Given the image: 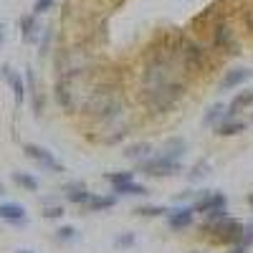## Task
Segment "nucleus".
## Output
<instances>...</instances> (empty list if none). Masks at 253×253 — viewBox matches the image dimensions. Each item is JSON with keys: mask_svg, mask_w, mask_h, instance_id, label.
Returning <instances> with one entry per match:
<instances>
[{"mask_svg": "<svg viewBox=\"0 0 253 253\" xmlns=\"http://www.w3.org/2000/svg\"><path fill=\"white\" fill-rule=\"evenodd\" d=\"M0 195H3V185H0Z\"/></svg>", "mask_w": 253, "mask_h": 253, "instance_id": "nucleus-36", "label": "nucleus"}, {"mask_svg": "<svg viewBox=\"0 0 253 253\" xmlns=\"http://www.w3.org/2000/svg\"><path fill=\"white\" fill-rule=\"evenodd\" d=\"M175 46H177V53L185 63V69L190 74L195 71H208L210 63H213V58H210V51L208 43H203V41L193 38V36H185V33H175Z\"/></svg>", "mask_w": 253, "mask_h": 253, "instance_id": "nucleus-3", "label": "nucleus"}, {"mask_svg": "<svg viewBox=\"0 0 253 253\" xmlns=\"http://www.w3.org/2000/svg\"><path fill=\"white\" fill-rule=\"evenodd\" d=\"M18 253H33V251H18Z\"/></svg>", "mask_w": 253, "mask_h": 253, "instance_id": "nucleus-35", "label": "nucleus"}, {"mask_svg": "<svg viewBox=\"0 0 253 253\" xmlns=\"http://www.w3.org/2000/svg\"><path fill=\"white\" fill-rule=\"evenodd\" d=\"M190 71L177 53L175 33H162L155 46L144 53L142 81H139V101L147 112L165 114L182 99Z\"/></svg>", "mask_w": 253, "mask_h": 253, "instance_id": "nucleus-1", "label": "nucleus"}, {"mask_svg": "<svg viewBox=\"0 0 253 253\" xmlns=\"http://www.w3.org/2000/svg\"><path fill=\"white\" fill-rule=\"evenodd\" d=\"M13 182L18 185V187H23V190H28V193H36L38 190V180L33 177V175H28V172H13Z\"/></svg>", "mask_w": 253, "mask_h": 253, "instance_id": "nucleus-20", "label": "nucleus"}, {"mask_svg": "<svg viewBox=\"0 0 253 253\" xmlns=\"http://www.w3.org/2000/svg\"><path fill=\"white\" fill-rule=\"evenodd\" d=\"M3 79L10 84V89H13V96H15V104L20 107V104L26 101V84H23V79H20L10 66H3Z\"/></svg>", "mask_w": 253, "mask_h": 253, "instance_id": "nucleus-13", "label": "nucleus"}, {"mask_svg": "<svg viewBox=\"0 0 253 253\" xmlns=\"http://www.w3.org/2000/svg\"><path fill=\"white\" fill-rule=\"evenodd\" d=\"M114 193L117 195H124V198H142V195H147L150 190H147V185H142V182H134V180H126V182H122V185H114Z\"/></svg>", "mask_w": 253, "mask_h": 253, "instance_id": "nucleus-15", "label": "nucleus"}, {"mask_svg": "<svg viewBox=\"0 0 253 253\" xmlns=\"http://www.w3.org/2000/svg\"><path fill=\"white\" fill-rule=\"evenodd\" d=\"M114 195H91L89 198V203H86V208L91 210V213H104V210H109V208H114Z\"/></svg>", "mask_w": 253, "mask_h": 253, "instance_id": "nucleus-18", "label": "nucleus"}, {"mask_svg": "<svg viewBox=\"0 0 253 253\" xmlns=\"http://www.w3.org/2000/svg\"><path fill=\"white\" fill-rule=\"evenodd\" d=\"M63 198H66L69 203H74V205H86L91 193L86 190L84 182H69L66 187H63Z\"/></svg>", "mask_w": 253, "mask_h": 253, "instance_id": "nucleus-11", "label": "nucleus"}, {"mask_svg": "<svg viewBox=\"0 0 253 253\" xmlns=\"http://www.w3.org/2000/svg\"><path fill=\"white\" fill-rule=\"evenodd\" d=\"M251 79V69H230V71H225V76H223V81H220V89L223 91H230V89H238L241 84H246Z\"/></svg>", "mask_w": 253, "mask_h": 253, "instance_id": "nucleus-12", "label": "nucleus"}, {"mask_svg": "<svg viewBox=\"0 0 253 253\" xmlns=\"http://www.w3.org/2000/svg\"><path fill=\"white\" fill-rule=\"evenodd\" d=\"M200 230L213 243H223V246L243 243V236H246V225L238 218H230V215H223L218 220H205L200 225Z\"/></svg>", "mask_w": 253, "mask_h": 253, "instance_id": "nucleus-4", "label": "nucleus"}, {"mask_svg": "<svg viewBox=\"0 0 253 253\" xmlns=\"http://www.w3.org/2000/svg\"><path fill=\"white\" fill-rule=\"evenodd\" d=\"M193 220H195V210H193V205L167 210V225H170L172 230H185V228L193 225Z\"/></svg>", "mask_w": 253, "mask_h": 253, "instance_id": "nucleus-7", "label": "nucleus"}, {"mask_svg": "<svg viewBox=\"0 0 253 253\" xmlns=\"http://www.w3.org/2000/svg\"><path fill=\"white\" fill-rule=\"evenodd\" d=\"M195 26L203 28V33L208 36V48L210 51H218V53H225V56H233V53H241V43L236 38V31L228 20V13L220 8V3L210 5L203 15H198Z\"/></svg>", "mask_w": 253, "mask_h": 253, "instance_id": "nucleus-2", "label": "nucleus"}, {"mask_svg": "<svg viewBox=\"0 0 253 253\" xmlns=\"http://www.w3.org/2000/svg\"><path fill=\"white\" fill-rule=\"evenodd\" d=\"M223 117H225V107H223V104H213V107H208L203 122H205V126H215Z\"/></svg>", "mask_w": 253, "mask_h": 253, "instance_id": "nucleus-22", "label": "nucleus"}, {"mask_svg": "<svg viewBox=\"0 0 253 253\" xmlns=\"http://www.w3.org/2000/svg\"><path fill=\"white\" fill-rule=\"evenodd\" d=\"M162 155L172 157V160H180V157L185 155V142H182L180 137H175V139H167V144H165Z\"/></svg>", "mask_w": 253, "mask_h": 253, "instance_id": "nucleus-21", "label": "nucleus"}, {"mask_svg": "<svg viewBox=\"0 0 253 253\" xmlns=\"http://www.w3.org/2000/svg\"><path fill=\"white\" fill-rule=\"evenodd\" d=\"M41 36V23H38V15L36 13H28L20 18V38L26 41V43H36Z\"/></svg>", "mask_w": 253, "mask_h": 253, "instance_id": "nucleus-10", "label": "nucleus"}, {"mask_svg": "<svg viewBox=\"0 0 253 253\" xmlns=\"http://www.w3.org/2000/svg\"><path fill=\"white\" fill-rule=\"evenodd\" d=\"M104 180L112 182V185H122V182L134 180V177H132V172H107V175H104Z\"/></svg>", "mask_w": 253, "mask_h": 253, "instance_id": "nucleus-27", "label": "nucleus"}, {"mask_svg": "<svg viewBox=\"0 0 253 253\" xmlns=\"http://www.w3.org/2000/svg\"><path fill=\"white\" fill-rule=\"evenodd\" d=\"M248 205H251V208H253V193H251V195H248Z\"/></svg>", "mask_w": 253, "mask_h": 253, "instance_id": "nucleus-33", "label": "nucleus"}, {"mask_svg": "<svg viewBox=\"0 0 253 253\" xmlns=\"http://www.w3.org/2000/svg\"><path fill=\"white\" fill-rule=\"evenodd\" d=\"M124 155L129 157V160H134V162H142V160H147V157L155 155V147H152L150 142H137V144H132V147H126Z\"/></svg>", "mask_w": 253, "mask_h": 253, "instance_id": "nucleus-16", "label": "nucleus"}, {"mask_svg": "<svg viewBox=\"0 0 253 253\" xmlns=\"http://www.w3.org/2000/svg\"><path fill=\"white\" fill-rule=\"evenodd\" d=\"M134 213L142 215V218H160V215H167V208L165 205H142Z\"/></svg>", "mask_w": 253, "mask_h": 253, "instance_id": "nucleus-23", "label": "nucleus"}, {"mask_svg": "<svg viewBox=\"0 0 253 253\" xmlns=\"http://www.w3.org/2000/svg\"><path fill=\"white\" fill-rule=\"evenodd\" d=\"M223 215H228V208H218V210H210V213H205V220H218V218H223Z\"/></svg>", "mask_w": 253, "mask_h": 253, "instance_id": "nucleus-31", "label": "nucleus"}, {"mask_svg": "<svg viewBox=\"0 0 253 253\" xmlns=\"http://www.w3.org/2000/svg\"><path fill=\"white\" fill-rule=\"evenodd\" d=\"M26 79H28V91L33 96V109H36V114H41V112H43V96H41V91H38V81H36L33 69H28Z\"/></svg>", "mask_w": 253, "mask_h": 253, "instance_id": "nucleus-19", "label": "nucleus"}, {"mask_svg": "<svg viewBox=\"0 0 253 253\" xmlns=\"http://www.w3.org/2000/svg\"><path fill=\"white\" fill-rule=\"evenodd\" d=\"M23 152H26L28 160H33L36 165L43 167L46 172H53V175H61V172H63V165L53 157V152L46 150V147H41V144H26Z\"/></svg>", "mask_w": 253, "mask_h": 253, "instance_id": "nucleus-6", "label": "nucleus"}, {"mask_svg": "<svg viewBox=\"0 0 253 253\" xmlns=\"http://www.w3.org/2000/svg\"><path fill=\"white\" fill-rule=\"evenodd\" d=\"M137 170L147 177H172L182 170V162L167 157V155H152V157L137 162Z\"/></svg>", "mask_w": 253, "mask_h": 253, "instance_id": "nucleus-5", "label": "nucleus"}, {"mask_svg": "<svg viewBox=\"0 0 253 253\" xmlns=\"http://www.w3.org/2000/svg\"><path fill=\"white\" fill-rule=\"evenodd\" d=\"M76 238H79V233H76L74 225H63V228L56 230V241H61V243H69V241H76Z\"/></svg>", "mask_w": 253, "mask_h": 253, "instance_id": "nucleus-25", "label": "nucleus"}, {"mask_svg": "<svg viewBox=\"0 0 253 253\" xmlns=\"http://www.w3.org/2000/svg\"><path fill=\"white\" fill-rule=\"evenodd\" d=\"M225 208V195L223 193H200V198L193 203L195 213H210V210Z\"/></svg>", "mask_w": 253, "mask_h": 253, "instance_id": "nucleus-9", "label": "nucleus"}, {"mask_svg": "<svg viewBox=\"0 0 253 253\" xmlns=\"http://www.w3.org/2000/svg\"><path fill=\"white\" fill-rule=\"evenodd\" d=\"M134 241H137L134 233H122V236L117 238V246H119V248H129V246H134Z\"/></svg>", "mask_w": 253, "mask_h": 253, "instance_id": "nucleus-30", "label": "nucleus"}, {"mask_svg": "<svg viewBox=\"0 0 253 253\" xmlns=\"http://www.w3.org/2000/svg\"><path fill=\"white\" fill-rule=\"evenodd\" d=\"M246 129V122L236 119V117H223L218 124H215V132L220 137H233V134H241Z\"/></svg>", "mask_w": 253, "mask_h": 253, "instance_id": "nucleus-14", "label": "nucleus"}, {"mask_svg": "<svg viewBox=\"0 0 253 253\" xmlns=\"http://www.w3.org/2000/svg\"><path fill=\"white\" fill-rule=\"evenodd\" d=\"M63 215V208L61 205H46L43 208V218H48V220H58Z\"/></svg>", "mask_w": 253, "mask_h": 253, "instance_id": "nucleus-29", "label": "nucleus"}, {"mask_svg": "<svg viewBox=\"0 0 253 253\" xmlns=\"http://www.w3.org/2000/svg\"><path fill=\"white\" fill-rule=\"evenodd\" d=\"M241 18H243V28H246L251 36H253V0H248V3L243 5Z\"/></svg>", "mask_w": 253, "mask_h": 253, "instance_id": "nucleus-24", "label": "nucleus"}, {"mask_svg": "<svg viewBox=\"0 0 253 253\" xmlns=\"http://www.w3.org/2000/svg\"><path fill=\"white\" fill-rule=\"evenodd\" d=\"M0 41H3V26H0Z\"/></svg>", "mask_w": 253, "mask_h": 253, "instance_id": "nucleus-34", "label": "nucleus"}, {"mask_svg": "<svg viewBox=\"0 0 253 253\" xmlns=\"http://www.w3.org/2000/svg\"><path fill=\"white\" fill-rule=\"evenodd\" d=\"M53 5H56V0H36V3H33V13L36 15H43V13L53 10Z\"/></svg>", "mask_w": 253, "mask_h": 253, "instance_id": "nucleus-28", "label": "nucleus"}, {"mask_svg": "<svg viewBox=\"0 0 253 253\" xmlns=\"http://www.w3.org/2000/svg\"><path fill=\"white\" fill-rule=\"evenodd\" d=\"M251 104H253V91H241L233 101H230V107H228L225 117H238L246 107H251Z\"/></svg>", "mask_w": 253, "mask_h": 253, "instance_id": "nucleus-17", "label": "nucleus"}, {"mask_svg": "<svg viewBox=\"0 0 253 253\" xmlns=\"http://www.w3.org/2000/svg\"><path fill=\"white\" fill-rule=\"evenodd\" d=\"M0 220L10 225H23L28 220V213L20 203H0Z\"/></svg>", "mask_w": 253, "mask_h": 253, "instance_id": "nucleus-8", "label": "nucleus"}, {"mask_svg": "<svg viewBox=\"0 0 253 253\" xmlns=\"http://www.w3.org/2000/svg\"><path fill=\"white\" fill-rule=\"evenodd\" d=\"M208 170H210V162L208 160H200L195 167H193V172H190V180H203V177H208Z\"/></svg>", "mask_w": 253, "mask_h": 253, "instance_id": "nucleus-26", "label": "nucleus"}, {"mask_svg": "<svg viewBox=\"0 0 253 253\" xmlns=\"http://www.w3.org/2000/svg\"><path fill=\"white\" fill-rule=\"evenodd\" d=\"M243 243L246 246H253V223L246 225V236H243Z\"/></svg>", "mask_w": 253, "mask_h": 253, "instance_id": "nucleus-32", "label": "nucleus"}]
</instances>
